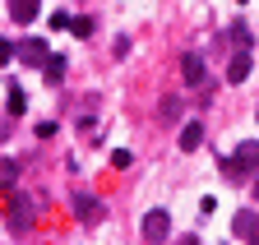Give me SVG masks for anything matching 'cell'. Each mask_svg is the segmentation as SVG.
<instances>
[{
    "label": "cell",
    "mask_w": 259,
    "mask_h": 245,
    "mask_svg": "<svg viewBox=\"0 0 259 245\" xmlns=\"http://www.w3.org/2000/svg\"><path fill=\"white\" fill-rule=\"evenodd\" d=\"M19 60H23V65H47V42L42 37H28V42H19Z\"/></svg>",
    "instance_id": "cell-5"
},
{
    "label": "cell",
    "mask_w": 259,
    "mask_h": 245,
    "mask_svg": "<svg viewBox=\"0 0 259 245\" xmlns=\"http://www.w3.org/2000/svg\"><path fill=\"white\" fill-rule=\"evenodd\" d=\"M60 79H65V60L51 56V60H47V83H60Z\"/></svg>",
    "instance_id": "cell-13"
},
{
    "label": "cell",
    "mask_w": 259,
    "mask_h": 245,
    "mask_svg": "<svg viewBox=\"0 0 259 245\" xmlns=\"http://www.w3.org/2000/svg\"><path fill=\"white\" fill-rule=\"evenodd\" d=\"M250 190H254V199H259V171H254V185H250Z\"/></svg>",
    "instance_id": "cell-17"
},
{
    "label": "cell",
    "mask_w": 259,
    "mask_h": 245,
    "mask_svg": "<svg viewBox=\"0 0 259 245\" xmlns=\"http://www.w3.org/2000/svg\"><path fill=\"white\" fill-rule=\"evenodd\" d=\"M0 180H5V185H14V180H19V167H14V162H5V167H0Z\"/></svg>",
    "instance_id": "cell-15"
},
{
    "label": "cell",
    "mask_w": 259,
    "mask_h": 245,
    "mask_svg": "<svg viewBox=\"0 0 259 245\" xmlns=\"http://www.w3.org/2000/svg\"><path fill=\"white\" fill-rule=\"evenodd\" d=\"M5 10H10V19L14 23H32V19H37V0H5Z\"/></svg>",
    "instance_id": "cell-6"
},
{
    "label": "cell",
    "mask_w": 259,
    "mask_h": 245,
    "mask_svg": "<svg viewBox=\"0 0 259 245\" xmlns=\"http://www.w3.org/2000/svg\"><path fill=\"white\" fill-rule=\"evenodd\" d=\"M181 74H185L190 88H199V83H204V60H199V56H185V60H181Z\"/></svg>",
    "instance_id": "cell-7"
},
{
    "label": "cell",
    "mask_w": 259,
    "mask_h": 245,
    "mask_svg": "<svg viewBox=\"0 0 259 245\" xmlns=\"http://www.w3.org/2000/svg\"><path fill=\"white\" fill-rule=\"evenodd\" d=\"M14 56H19V42H10V37H5V42H0V65H10Z\"/></svg>",
    "instance_id": "cell-14"
},
{
    "label": "cell",
    "mask_w": 259,
    "mask_h": 245,
    "mask_svg": "<svg viewBox=\"0 0 259 245\" xmlns=\"http://www.w3.org/2000/svg\"><path fill=\"white\" fill-rule=\"evenodd\" d=\"M245 74H250V56H245V51H236L232 60H227V79H232V83H241Z\"/></svg>",
    "instance_id": "cell-8"
},
{
    "label": "cell",
    "mask_w": 259,
    "mask_h": 245,
    "mask_svg": "<svg viewBox=\"0 0 259 245\" xmlns=\"http://www.w3.org/2000/svg\"><path fill=\"white\" fill-rule=\"evenodd\" d=\"M70 28H74V37H88V33H93V23H88V19H74Z\"/></svg>",
    "instance_id": "cell-16"
},
{
    "label": "cell",
    "mask_w": 259,
    "mask_h": 245,
    "mask_svg": "<svg viewBox=\"0 0 259 245\" xmlns=\"http://www.w3.org/2000/svg\"><path fill=\"white\" fill-rule=\"evenodd\" d=\"M5 222H10V231H14V236H28V231H32V204H28V199H23L19 190L10 194V208H5Z\"/></svg>",
    "instance_id": "cell-2"
},
{
    "label": "cell",
    "mask_w": 259,
    "mask_h": 245,
    "mask_svg": "<svg viewBox=\"0 0 259 245\" xmlns=\"http://www.w3.org/2000/svg\"><path fill=\"white\" fill-rule=\"evenodd\" d=\"M157 120H162V125H171V120H181V97H167V102H162Z\"/></svg>",
    "instance_id": "cell-12"
},
{
    "label": "cell",
    "mask_w": 259,
    "mask_h": 245,
    "mask_svg": "<svg viewBox=\"0 0 259 245\" xmlns=\"http://www.w3.org/2000/svg\"><path fill=\"white\" fill-rule=\"evenodd\" d=\"M199 143H204V125H199V120H190V125L181 130V148H185V153H194Z\"/></svg>",
    "instance_id": "cell-9"
},
{
    "label": "cell",
    "mask_w": 259,
    "mask_h": 245,
    "mask_svg": "<svg viewBox=\"0 0 259 245\" xmlns=\"http://www.w3.org/2000/svg\"><path fill=\"white\" fill-rule=\"evenodd\" d=\"M74 213H79V218H102V204H97L93 194H79L74 199Z\"/></svg>",
    "instance_id": "cell-10"
},
{
    "label": "cell",
    "mask_w": 259,
    "mask_h": 245,
    "mask_svg": "<svg viewBox=\"0 0 259 245\" xmlns=\"http://www.w3.org/2000/svg\"><path fill=\"white\" fill-rule=\"evenodd\" d=\"M222 171L232 180H245L250 171H259V143H241L236 158H222Z\"/></svg>",
    "instance_id": "cell-1"
},
{
    "label": "cell",
    "mask_w": 259,
    "mask_h": 245,
    "mask_svg": "<svg viewBox=\"0 0 259 245\" xmlns=\"http://www.w3.org/2000/svg\"><path fill=\"white\" fill-rule=\"evenodd\" d=\"M5 111H10V120H14V116H23V88H14V83H10V93H5Z\"/></svg>",
    "instance_id": "cell-11"
},
{
    "label": "cell",
    "mask_w": 259,
    "mask_h": 245,
    "mask_svg": "<svg viewBox=\"0 0 259 245\" xmlns=\"http://www.w3.org/2000/svg\"><path fill=\"white\" fill-rule=\"evenodd\" d=\"M232 236H241L245 245H259V213L254 208H241L232 218Z\"/></svg>",
    "instance_id": "cell-3"
},
{
    "label": "cell",
    "mask_w": 259,
    "mask_h": 245,
    "mask_svg": "<svg viewBox=\"0 0 259 245\" xmlns=\"http://www.w3.org/2000/svg\"><path fill=\"white\" fill-rule=\"evenodd\" d=\"M167 236H171V218H167L162 208H153L148 218H144V240H153V245H157V240H167Z\"/></svg>",
    "instance_id": "cell-4"
},
{
    "label": "cell",
    "mask_w": 259,
    "mask_h": 245,
    "mask_svg": "<svg viewBox=\"0 0 259 245\" xmlns=\"http://www.w3.org/2000/svg\"><path fill=\"white\" fill-rule=\"evenodd\" d=\"M254 116H259V111H254Z\"/></svg>",
    "instance_id": "cell-18"
}]
</instances>
